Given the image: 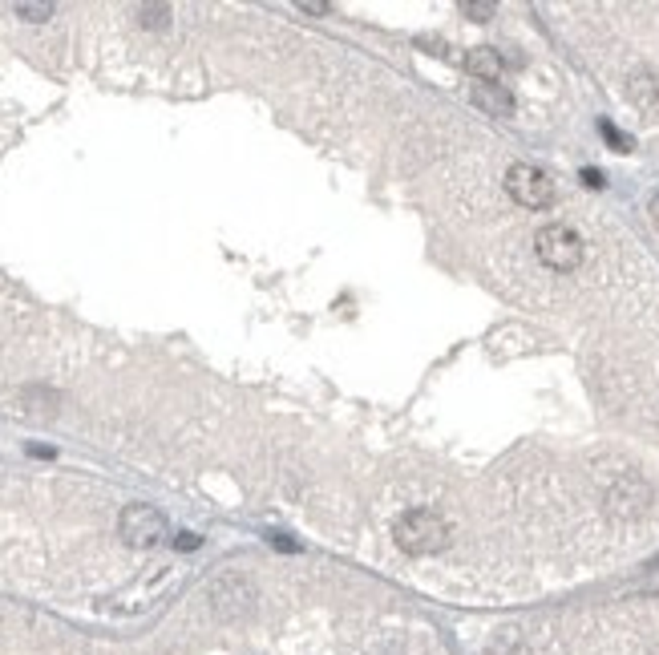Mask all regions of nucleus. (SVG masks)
Returning <instances> with one entry per match:
<instances>
[{
  "label": "nucleus",
  "instance_id": "obj_1",
  "mask_svg": "<svg viewBox=\"0 0 659 655\" xmlns=\"http://www.w3.org/2000/svg\"><path fill=\"white\" fill-rule=\"evenodd\" d=\"M393 538H396V546L417 555V558L437 555V550L449 542V522L441 518L437 510H409L393 522Z\"/></svg>",
  "mask_w": 659,
  "mask_h": 655
},
{
  "label": "nucleus",
  "instance_id": "obj_2",
  "mask_svg": "<svg viewBox=\"0 0 659 655\" xmlns=\"http://www.w3.org/2000/svg\"><path fill=\"white\" fill-rule=\"evenodd\" d=\"M534 255L550 271H575L583 263V239L567 223H546L539 235H534Z\"/></svg>",
  "mask_w": 659,
  "mask_h": 655
},
{
  "label": "nucleus",
  "instance_id": "obj_3",
  "mask_svg": "<svg viewBox=\"0 0 659 655\" xmlns=\"http://www.w3.org/2000/svg\"><path fill=\"white\" fill-rule=\"evenodd\" d=\"M506 191L514 203H522L526 211H542V206L554 203V183L550 175L539 166H530V162H514V166L506 170Z\"/></svg>",
  "mask_w": 659,
  "mask_h": 655
},
{
  "label": "nucleus",
  "instance_id": "obj_4",
  "mask_svg": "<svg viewBox=\"0 0 659 655\" xmlns=\"http://www.w3.org/2000/svg\"><path fill=\"white\" fill-rule=\"evenodd\" d=\"M118 530H121V538H126L129 546L150 550V546H158V542L167 538V518H162L154 506L138 502V506H126V510H121Z\"/></svg>",
  "mask_w": 659,
  "mask_h": 655
},
{
  "label": "nucleus",
  "instance_id": "obj_5",
  "mask_svg": "<svg viewBox=\"0 0 659 655\" xmlns=\"http://www.w3.org/2000/svg\"><path fill=\"white\" fill-rule=\"evenodd\" d=\"M473 106L485 109L490 118H506V114H514V98H510V90H506V85H498V81H482V85H473Z\"/></svg>",
  "mask_w": 659,
  "mask_h": 655
},
{
  "label": "nucleus",
  "instance_id": "obj_6",
  "mask_svg": "<svg viewBox=\"0 0 659 655\" xmlns=\"http://www.w3.org/2000/svg\"><path fill=\"white\" fill-rule=\"evenodd\" d=\"M627 93H631V101H635V109H644V114H659V81L647 73V69L631 73Z\"/></svg>",
  "mask_w": 659,
  "mask_h": 655
},
{
  "label": "nucleus",
  "instance_id": "obj_7",
  "mask_svg": "<svg viewBox=\"0 0 659 655\" xmlns=\"http://www.w3.org/2000/svg\"><path fill=\"white\" fill-rule=\"evenodd\" d=\"M465 65H470V73H478L482 81H498L501 73V57L493 53V49H470V57H465Z\"/></svg>",
  "mask_w": 659,
  "mask_h": 655
},
{
  "label": "nucleus",
  "instance_id": "obj_8",
  "mask_svg": "<svg viewBox=\"0 0 659 655\" xmlns=\"http://www.w3.org/2000/svg\"><path fill=\"white\" fill-rule=\"evenodd\" d=\"M599 130H603V138L615 146V150H631V138L619 130V126H611V122H599Z\"/></svg>",
  "mask_w": 659,
  "mask_h": 655
},
{
  "label": "nucleus",
  "instance_id": "obj_9",
  "mask_svg": "<svg viewBox=\"0 0 659 655\" xmlns=\"http://www.w3.org/2000/svg\"><path fill=\"white\" fill-rule=\"evenodd\" d=\"M16 16H24V21H49L53 5H16Z\"/></svg>",
  "mask_w": 659,
  "mask_h": 655
},
{
  "label": "nucleus",
  "instance_id": "obj_10",
  "mask_svg": "<svg viewBox=\"0 0 659 655\" xmlns=\"http://www.w3.org/2000/svg\"><path fill=\"white\" fill-rule=\"evenodd\" d=\"M465 16H493V5H462Z\"/></svg>",
  "mask_w": 659,
  "mask_h": 655
},
{
  "label": "nucleus",
  "instance_id": "obj_11",
  "mask_svg": "<svg viewBox=\"0 0 659 655\" xmlns=\"http://www.w3.org/2000/svg\"><path fill=\"white\" fill-rule=\"evenodd\" d=\"M583 183H587V186H603V175H599L595 166H587V170H583Z\"/></svg>",
  "mask_w": 659,
  "mask_h": 655
},
{
  "label": "nucleus",
  "instance_id": "obj_12",
  "mask_svg": "<svg viewBox=\"0 0 659 655\" xmlns=\"http://www.w3.org/2000/svg\"><path fill=\"white\" fill-rule=\"evenodd\" d=\"M178 546H186V550H195V546H198V538H195V534H178Z\"/></svg>",
  "mask_w": 659,
  "mask_h": 655
},
{
  "label": "nucleus",
  "instance_id": "obj_13",
  "mask_svg": "<svg viewBox=\"0 0 659 655\" xmlns=\"http://www.w3.org/2000/svg\"><path fill=\"white\" fill-rule=\"evenodd\" d=\"M652 219H655V223H659V191H655V195H652Z\"/></svg>",
  "mask_w": 659,
  "mask_h": 655
}]
</instances>
